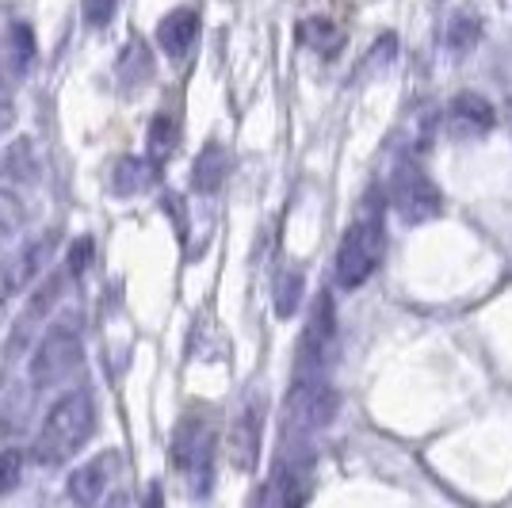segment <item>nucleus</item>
<instances>
[{"label": "nucleus", "mask_w": 512, "mask_h": 508, "mask_svg": "<svg viewBox=\"0 0 512 508\" xmlns=\"http://www.w3.org/2000/svg\"><path fill=\"white\" fill-rule=\"evenodd\" d=\"M96 428V405H92V394L88 390H69L58 402L50 405L43 428L35 436V447L31 455L43 466H58L65 459H73L81 447L88 444Z\"/></svg>", "instance_id": "nucleus-1"}, {"label": "nucleus", "mask_w": 512, "mask_h": 508, "mask_svg": "<svg viewBox=\"0 0 512 508\" xmlns=\"http://www.w3.org/2000/svg\"><path fill=\"white\" fill-rule=\"evenodd\" d=\"M383 253H386L383 211L375 203H367L341 237V249H337V283H341L344 291L363 287L371 279V272L379 268Z\"/></svg>", "instance_id": "nucleus-2"}, {"label": "nucleus", "mask_w": 512, "mask_h": 508, "mask_svg": "<svg viewBox=\"0 0 512 508\" xmlns=\"http://www.w3.org/2000/svg\"><path fill=\"white\" fill-rule=\"evenodd\" d=\"M81 356H85L81 337L69 325H50L35 344V352H31V386L35 390L58 386L81 367Z\"/></svg>", "instance_id": "nucleus-3"}, {"label": "nucleus", "mask_w": 512, "mask_h": 508, "mask_svg": "<svg viewBox=\"0 0 512 508\" xmlns=\"http://www.w3.org/2000/svg\"><path fill=\"white\" fill-rule=\"evenodd\" d=\"M172 463H176V470H184V474L192 478L195 497H207L211 478H214V432L211 428L203 421H192V417H184V421L176 424V432H172Z\"/></svg>", "instance_id": "nucleus-4"}, {"label": "nucleus", "mask_w": 512, "mask_h": 508, "mask_svg": "<svg viewBox=\"0 0 512 508\" xmlns=\"http://www.w3.org/2000/svg\"><path fill=\"white\" fill-rule=\"evenodd\" d=\"M390 203H394V211L402 214L409 226L432 222L436 214L444 211L440 188H436L417 165H409V161H402V165L394 169V176H390Z\"/></svg>", "instance_id": "nucleus-5"}, {"label": "nucleus", "mask_w": 512, "mask_h": 508, "mask_svg": "<svg viewBox=\"0 0 512 508\" xmlns=\"http://www.w3.org/2000/svg\"><path fill=\"white\" fill-rule=\"evenodd\" d=\"M50 253H54V233H43V237H31L23 249L0 260V306L20 298L35 279L43 276Z\"/></svg>", "instance_id": "nucleus-6"}, {"label": "nucleus", "mask_w": 512, "mask_h": 508, "mask_svg": "<svg viewBox=\"0 0 512 508\" xmlns=\"http://www.w3.org/2000/svg\"><path fill=\"white\" fill-rule=\"evenodd\" d=\"M497 127V111L486 96L478 92H459L451 96V104L444 107V134L455 142H470V138H486Z\"/></svg>", "instance_id": "nucleus-7"}, {"label": "nucleus", "mask_w": 512, "mask_h": 508, "mask_svg": "<svg viewBox=\"0 0 512 508\" xmlns=\"http://www.w3.org/2000/svg\"><path fill=\"white\" fill-rule=\"evenodd\" d=\"M119 451H104V455H96V459H88L81 463L73 474H69V482H65V493H69V501L81 508H92L96 501H104V493L115 486V478H119Z\"/></svg>", "instance_id": "nucleus-8"}, {"label": "nucleus", "mask_w": 512, "mask_h": 508, "mask_svg": "<svg viewBox=\"0 0 512 508\" xmlns=\"http://www.w3.org/2000/svg\"><path fill=\"white\" fill-rule=\"evenodd\" d=\"M287 413H291V421L299 424V428H321V424L333 421V413H337V394H333V386L321 375L295 379Z\"/></svg>", "instance_id": "nucleus-9"}, {"label": "nucleus", "mask_w": 512, "mask_h": 508, "mask_svg": "<svg viewBox=\"0 0 512 508\" xmlns=\"http://www.w3.org/2000/svg\"><path fill=\"white\" fill-rule=\"evenodd\" d=\"M195 39H199V12L195 8H172L169 16H161V23H157V46L172 62H184Z\"/></svg>", "instance_id": "nucleus-10"}, {"label": "nucleus", "mask_w": 512, "mask_h": 508, "mask_svg": "<svg viewBox=\"0 0 512 508\" xmlns=\"http://www.w3.org/2000/svg\"><path fill=\"white\" fill-rule=\"evenodd\" d=\"M260 421H264V409L260 405H245V413L234 421L230 428V440H226V451H230V463L237 470H253L256 455H260Z\"/></svg>", "instance_id": "nucleus-11"}, {"label": "nucleus", "mask_w": 512, "mask_h": 508, "mask_svg": "<svg viewBox=\"0 0 512 508\" xmlns=\"http://www.w3.org/2000/svg\"><path fill=\"white\" fill-rule=\"evenodd\" d=\"M58 291H62V276H50V279H46L43 291L35 295V302L27 306V314H23V318L16 321V337L8 340V348H4V356H8V360H16V356L23 352V344H27L31 337H35L31 329H35V321H43V314L50 310V306H54V298H58Z\"/></svg>", "instance_id": "nucleus-12"}, {"label": "nucleus", "mask_w": 512, "mask_h": 508, "mask_svg": "<svg viewBox=\"0 0 512 508\" xmlns=\"http://www.w3.org/2000/svg\"><path fill=\"white\" fill-rule=\"evenodd\" d=\"M226 172H230V153L218 146V142H207V146L199 149V157H195L192 165V188L199 195H211V191L222 188Z\"/></svg>", "instance_id": "nucleus-13"}, {"label": "nucleus", "mask_w": 512, "mask_h": 508, "mask_svg": "<svg viewBox=\"0 0 512 508\" xmlns=\"http://www.w3.org/2000/svg\"><path fill=\"white\" fill-rule=\"evenodd\" d=\"M157 172H161V165L157 161H146V157H123L119 165H115V172H111V191L115 195H138V191H146L157 180Z\"/></svg>", "instance_id": "nucleus-14"}, {"label": "nucleus", "mask_w": 512, "mask_h": 508, "mask_svg": "<svg viewBox=\"0 0 512 508\" xmlns=\"http://www.w3.org/2000/svg\"><path fill=\"white\" fill-rule=\"evenodd\" d=\"M176 119L172 115H153V123H150V134H146V146H150V161H157V165H165L172 157V149H176Z\"/></svg>", "instance_id": "nucleus-15"}, {"label": "nucleus", "mask_w": 512, "mask_h": 508, "mask_svg": "<svg viewBox=\"0 0 512 508\" xmlns=\"http://www.w3.org/2000/svg\"><path fill=\"white\" fill-rule=\"evenodd\" d=\"M302 287H306V279H302V272H295V268L276 279V314L279 318H291V314L299 310Z\"/></svg>", "instance_id": "nucleus-16"}, {"label": "nucleus", "mask_w": 512, "mask_h": 508, "mask_svg": "<svg viewBox=\"0 0 512 508\" xmlns=\"http://www.w3.org/2000/svg\"><path fill=\"white\" fill-rule=\"evenodd\" d=\"M299 35H302V43H310L314 50H321V54H333V50L341 46V31L329 20H306Z\"/></svg>", "instance_id": "nucleus-17"}, {"label": "nucleus", "mask_w": 512, "mask_h": 508, "mask_svg": "<svg viewBox=\"0 0 512 508\" xmlns=\"http://www.w3.org/2000/svg\"><path fill=\"white\" fill-rule=\"evenodd\" d=\"M8 54L16 58V73H27V69H31V62H35V35H31L27 23H16V27L8 31Z\"/></svg>", "instance_id": "nucleus-18"}, {"label": "nucleus", "mask_w": 512, "mask_h": 508, "mask_svg": "<svg viewBox=\"0 0 512 508\" xmlns=\"http://www.w3.org/2000/svg\"><path fill=\"white\" fill-rule=\"evenodd\" d=\"M92 253H96L92 237H77L73 249H69V256H65V272H69L73 279H81L88 272V264H92Z\"/></svg>", "instance_id": "nucleus-19"}, {"label": "nucleus", "mask_w": 512, "mask_h": 508, "mask_svg": "<svg viewBox=\"0 0 512 508\" xmlns=\"http://www.w3.org/2000/svg\"><path fill=\"white\" fill-rule=\"evenodd\" d=\"M482 39V23L478 20H455V27L448 31V46L451 50H470V46Z\"/></svg>", "instance_id": "nucleus-20"}, {"label": "nucleus", "mask_w": 512, "mask_h": 508, "mask_svg": "<svg viewBox=\"0 0 512 508\" xmlns=\"http://www.w3.org/2000/svg\"><path fill=\"white\" fill-rule=\"evenodd\" d=\"M115 8H119V0H81V16L88 27H107Z\"/></svg>", "instance_id": "nucleus-21"}, {"label": "nucleus", "mask_w": 512, "mask_h": 508, "mask_svg": "<svg viewBox=\"0 0 512 508\" xmlns=\"http://www.w3.org/2000/svg\"><path fill=\"white\" fill-rule=\"evenodd\" d=\"M20 470H23L20 451H4L0 455V493H8V489L20 482Z\"/></svg>", "instance_id": "nucleus-22"}, {"label": "nucleus", "mask_w": 512, "mask_h": 508, "mask_svg": "<svg viewBox=\"0 0 512 508\" xmlns=\"http://www.w3.org/2000/svg\"><path fill=\"white\" fill-rule=\"evenodd\" d=\"M146 508H165V497H161V486L153 482L150 486V497H146Z\"/></svg>", "instance_id": "nucleus-23"}, {"label": "nucleus", "mask_w": 512, "mask_h": 508, "mask_svg": "<svg viewBox=\"0 0 512 508\" xmlns=\"http://www.w3.org/2000/svg\"><path fill=\"white\" fill-rule=\"evenodd\" d=\"M8 119H12V107H0V130L8 127Z\"/></svg>", "instance_id": "nucleus-24"}, {"label": "nucleus", "mask_w": 512, "mask_h": 508, "mask_svg": "<svg viewBox=\"0 0 512 508\" xmlns=\"http://www.w3.org/2000/svg\"><path fill=\"white\" fill-rule=\"evenodd\" d=\"M509 111H512V107H509Z\"/></svg>", "instance_id": "nucleus-25"}]
</instances>
